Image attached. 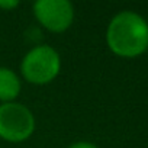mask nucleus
<instances>
[{
  "instance_id": "obj_4",
  "label": "nucleus",
  "mask_w": 148,
  "mask_h": 148,
  "mask_svg": "<svg viewBox=\"0 0 148 148\" xmlns=\"http://www.w3.org/2000/svg\"><path fill=\"white\" fill-rule=\"evenodd\" d=\"M34 15L45 29L60 34L71 26L74 8L68 0H38L34 3Z\"/></svg>"
},
{
  "instance_id": "obj_6",
  "label": "nucleus",
  "mask_w": 148,
  "mask_h": 148,
  "mask_svg": "<svg viewBox=\"0 0 148 148\" xmlns=\"http://www.w3.org/2000/svg\"><path fill=\"white\" fill-rule=\"evenodd\" d=\"M19 6L18 0H0V9L3 10H12Z\"/></svg>"
},
{
  "instance_id": "obj_5",
  "label": "nucleus",
  "mask_w": 148,
  "mask_h": 148,
  "mask_svg": "<svg viewBox=\"0 0 148 148\" xmlns=\"http://www.w3.org/2000/svg\"><path fill=\"white\" fill-rule=\"evenodd\" d=\"M22 89L19 76L8 67H0V100L3 103L15 102Z\"/></svg>"
},
{
  "instance_id": "obj_3",
  "label": "nucleus",
  "mask_w": 148,
  "mask_h": 148,
  "mask_svg": "<svg viewBox=\"0 0 148 148\" xmlns=\"http://www.w3.org/2000/svg\"><path fill=\"white\" fill-rule=\"evenodd\" d=\"M35 131V116L29 108L18 102L0 105V138L22 142Z\"/></svg>"
},
{
  "instance_id": "obj_2",
  "label": "nucleus",
  "mask_w": 148,
  "mask_h": 148,
  "mask_svg": "<svg viewBox=\"0 0 148 148\" xmlns=\"http://www.w3.org/2000/svg\"><path fill=\"white\" fill-rule=\"evenodd\" d=\"M61 70V58L57 49L49 45H36L26 52L21 62V71L26 82L32 84L51 83Z\"/></svg>"
},
{
  "instance_id": "obj_7",
  "label": "nucleus",
  "mask_w": 148,
  "mask_h": 148,
  "mask_svg": "<svg viewBox=\"0 0 148 148\" xmlns=\"http://www.w3.org/2000/svg\"><path fill=\"white\" fill-rule=\"evenodd\" d=\"M68 148H99V147L92 142H87V141H77V142L71 144Z\"/></svg>"
},
{
  "instance_id": "obj_1",
  "label": "nucleus",
  "mask_w": 148,
  "mask_h": 148,
  "mask_svg": "<svg viewBox=\"0 0 148 148\" xmlns=\"http://www.w3.org/2000/svg\"><path fill=\"white\" fill-rule=\"evenodd\" d=\"M106 42L119 57H136L148 48V23L136 12H119L109 22Z\"/></svg>"
}]
</instances>
